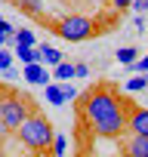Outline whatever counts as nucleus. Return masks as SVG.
I'll list each match as a JSON object with an SVG mask.
<instances>
[{"instance_id": "nucleus-1", "label": "nucleus", "mask_w": 148, "mask_h": 157, "mask_svg": "<svg viewBox=\"0 0 148 157\" xmlns=\"http://www.w3.org/2000/svg\"><path fill=\"white\" fill-rule=\"evenodd\" d=\"M84 117H87L90 129L96 136H105V139H117L127 129L123 99L114 90H108V86H99V90H93L84 99Z\"/></svg>"}, {"instance_id": "nucleus-2", "label": "nucleus", "mask_w": 148, "mask_h": 157, "mask_svg": "<svg viewBox=\"0 0 148 157\" xmlns=\"http://www.w3.org/2000/svg\"><path fill=\"white\" fill-rule=\"evenodd\" d=\"M16 136H19V142L28 148V151H53V142H56V132H53V123L40 114V111H31L25 120H22V126L16 129Z\"/></svg>"}, {"instance_id": "nucleus-3", "label": "nucleus", "mask_w": 148, "mask_h": 157, "mask_svg": "<svg viewBox=\"0 0 148 157\" xmlns=\"http://www.w3.org/2000/svg\"><path fill=\"white\" fill-rule=\"evenodd\" d=\"M53 31L59 34V37H65V40H71V43H80V40H90L93 34H96V25H93V19L90 16H62L56 25H53Z\"/></svg>"}, {"instance_id": "nucleus-4", "label": "nucleus", "mask_w": 148, "mask_h": 157, "mask_svg": "<svg viewBox=\"0 0 148 157\" xmlns=\"http://www.w3.org/2000/svg\"><path fill=\"white\" fill-rule=\"evenodd\" d=\"M31 111H34L31 102H25V99H19V96H6L3 102H0V126H3L6 132H16Z\"/></svg>"}, {"instance_id": "nucleus-5", "label": "nucleus", "mask_w": 148, "mask_h": 157, "mask_svg": "<svg viewBox=\"0 0 148 157\" xmlns=\"http://www.w3.org/2000/svg\"><path fill=\"white\" fill-rule=\"evenodd\" d=\"M127 129L136 132V136H148V108L133 105L130 114H127Z\"/></svg>"}, {"instance_id": "nucleus-6", "label": "nucleus", "mask_w": 148, "mask_h": 157, "mask_svg": "<svg viewBox=\"0 0 148 157\" xmlns=\"http://www.w3.org/2000/svg\"><path fill=\"white\" fill-rule=\"evenodd\" d=\"M25 80L28 83H40V86H46L49 83V71L43 68V62H31V65H25Z\"/></svg>"}, {"instance_id": "nucleus-7", "label": "nucleus", "mask_w": 148, "mask_h": 157, "mask_svg": "<svg viewBox=\"0 0 148 157\" xmlns=\"http://www.w3.org/2000/svg\"><path fill=\"white\" fill-rule=\"evenodd\" d=\"M43 96H46V102L53 105V108H62L68 99H65V90H62V80L59 83H46L43 86Z\"/></svg>"}, {"instance_id": "nucleus-8", "label": "nucleus", "mask_w": 148, "mask_h": 157, "mask_svg": "<svg viewBox=\"0 0 148 157\" xmlns=\"http://www.w3.org/2000/svg\"><path fill=\"white\" fill-rule=\"evenodd\" d=\"M127 154L130 157H148V136H130V142H127Z\"/></svg>"}, {"instance_id": "nucleus-9", "label": "nucleus", "mask_w": 148, "mask_h": 157, "mask_svg": "<svg viewBox=\"0 0 148 157\" xmlns=\"http://www.w3.org/2000/svg\"><path fill=\"white\" fill-rule=\"evenodd\" d=\"M16 59L22 65H31V62H40V46H25V43H16Z\"/></svg>"}, {"instance_id": "nucleus-10", "label": "nucleus", "mask_w": 148, "mask_h": 157, "mask_svg": "<svg viewBox=\"0 0 148 157\" xmlns=\"http://www.w3.org/2000/svg\"><path fill=\"white\" fill-rule=\"evenodd\" d=\"M40 62H43V65H53V68H56V65L62 62V52H59L56 46H40Z\"/></svg>"}, {"instance_id": "nucleus-11", "label": "nucleus", "mask_w": 148, "mask_h": 157, "mask_svg": "<svg viewBox=\"0 0 148 157\" xmlns=\"http://www.w3.org/2000/svg\"><path fill=\"white\" fill-rule=\"evenodd\" d=\"M136 59H139V49H136V46H120V49H117V62H120V65H133Z\"/></svg>"}, {"instance_id": "nucleus-12", "label": "nucleus", "mask_w": 148, "mask_h": 157, "mask_svg": "<svg viewBox=\"0 0 148 157\" xmlns=\"http://www.w3.org/2000/svg\"><path fill=\"white\" fill-rule=\"evenodd\" d=\"M145 86H148V74H136L127 80V93H142Z\"/></svg>"}, {"instance_id": "nucleus-13", "label": "nucleus", "mask_w": 148, "mask_h": 157, "mask_svg": "<svg viewBox=\"0 0 148 157\" xmlns=\"http://www.w3.org/2000/svg\"><path fill=\"white\" fill-rule=\"evenodd\" d=\"M53 74H56V80H71V77H74V65L71 62H59Z\"/></svg>"}, {"instance_id": "nucleus-14", "label": "nucleus", "mask_w": 148, "mask_h": 157, "mask_svg": "<svg viewBox=\"0 0 148 157\" xmlns=\"http://www.w3.org/2000/svg\"><path fill=\"white\" fill-rule=\"evenodd\" d=\"M19 6H22V13H34V16L43 13V3H40V0H19Z\"/></svg>"}, {"instance_id": "nucleus-15", "label": "nucleus", "mask_w": 148, "mask_h": 157, "mask_svg": "<svg viewBox=\"0 0 148 157\" xmlns=\"http://www.w3.org/2000/svg\"><path fill=\"white\" fill-rule=\"evenodd\" d=\"M16 43H25V46H34V31H28V28H19L16 34Z\"/></svg>"}, {"instance_id": "nucleus-16", "label": "nucleus", "mask_w": 148, "mask_h": 157, "mask_svg": "<svg viewBox=\"0 0 148 157\" xmlns=\"http://www.w3.org/2000/svg\"><path fill=\"white\" fill-rule=\"evenodd\" d=\"M10 65H13V52H10V49L3 46V49H0V71H6Z\"/></svg>"}, {"instance_id": "nucleus-17", "label": "nucleus", "mask_w": 148, "mask_h": 157, "mask_svg": "<svg viewBox=\"0 0 148 157\" xmlns=\"http://www.w3.org/2000/svg\"><path fill=\"white\" fill-rule=\"evenodd\" d=\"M65 148H68V139H65V136H56V142H53V154H65Z\"/></svg>"}, {"instance_id": "nucleus-18", "label": "nucleus", "mask_w": 148, "mask_h": 157, "mask_svg": "<svg viewBox=\"0 0 148 157\" xmlns=\"http://www.w3.org/2000/svg\"><path fill=\"white\" fill-rule=\"evenodd\" d=\"M62 90H65V99H68V102L77 99V86H74V83H65V80H62Z\"/></svg>"}, {"instance_id": "nucleus-19", "label": "nucleus", "mask_w": 148, "mask_h": 157, "mask_svg": "<svg viewBox=\"0 0 148 157\" xmlns=\"http://www.w3.org/2000/svg\"><path fill=\"white\" fill-rule=\"evenodd\" d=\"M0 34H6V37H13V34H16V28H13V25L3 19V16H0Z\"/></svg>"}, {"instance_id": "nucleus-20", "label": "nucleus", "mask_w": 148, "mask_h": 157, "mask_svg": "<svg viewBox=\"0 0 148 157\" xmlns=\"http://www.w3.org/2000/svg\"><path fill=\"white\" fill-rule=\"evenodd\" d=\"M87 74H90V65H84V62L74 65V77H87Z\"/></svg>"}, {"instance_id": "nucleus-21", "label": "nucleus", "mask_w": 148, "mask_h": 157, "mask_svg": "<svg viewBox=\"0 0 148 157\" xmlns=\"http://www.w3.org/2000/svg\"><path fill=\"white\" fill-rule=\"evenodd\" d=\"M130 10H136V13L142 16V13L148 10V0H133V6H130Z\"/></svg>"}, {"instance_id": "nucleus-22", "label": "nucleus", "mask_w": 148, "mask_h": 157, "mask_svg": "<svg viewBox=\"0 0 148 157\" xmlns=\"http://www.w3.org/2000/svg\"><path fill=\"white\" fill-rule=\"evenodd\" d=\"M133 65H136L139 74H148V59H139V62H133Z\"/></svg>"}, {"instance_id": "nucleus-23", "label": "nucleus", "mask_w": 148, "mask_h": 157, "mask_svg": "<svg viewBox=\"0 0 148 157\" xmlns=\"http://www.w3.org/2000/svg\"><path fill=\"white\" fill-rule=\"evenodd\" d=\"M130 6H133V0H114V10H120V13L130 10Z\"/></svg>"}]
</instances>
